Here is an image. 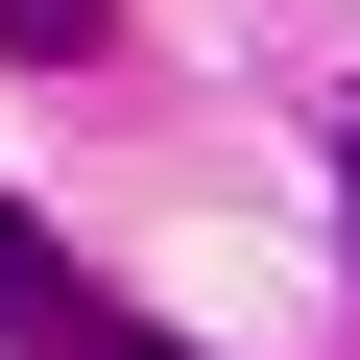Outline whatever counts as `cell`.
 <instances>
[{"label":"cell","mask_w":360,"mask_h":360,"mask_svg":"<svg viewBox=\"0 0 360 360\" xmlns=\"http://www.w3.org/2000/svg\"><path fill=\"white\" fill-rule=\"evenodd\" d=\"M49 360H193V336H144L120 288H72V312H49Z\"/></svg>","instance_id":"1"},{"label":"cell","mask_w":360,"mask_h":360,"mask_svg":"<svg viewBox=\"0 0 360 360\" xmlns=\"http://www.w3.org/2000/svg\"><path fill=\"white\" fill-rule=\"evenodd\" d=\"M0 49H96V0H0Z\"/></svg>","instance_id":"2"},{"label":"cell","mask_w":360,"mask_h":360,"mask_svg":"<svg viewBox=\"0 0 360 360\" xmlns=\"http://www.w3.org/2000/svg\"><path fill=\"white\" fill-rule=\"evenodd\" d=\"M336 193H360V120H336Z\"/></svg>","instance_id":"3"}]
</instances>
